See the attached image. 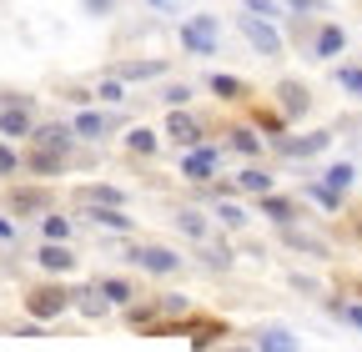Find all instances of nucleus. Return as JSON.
<instances>
[{"label":"nucleus","instance_id":"obj_2","mask_svg":"<svg viewBox=\"0 0 362 352\" xmlns=\"http://www.w3.org/2000/svg\"><path fill=\"white\" fill-rule=\"evenodd\" d=\"M141 272H156V277H171V272H181V257L171 252V247H156V242H141V247H131L126 252Z\"/></svg>","mask_w":362,"mask_h":352},{"label":"nucleus","instance_id":"obj_3","mask_svg":"<svg viewBox=\"0 0 362 352\" xmlns=\"http://www.w3.org/2000/svg\"><path fill=\"white\" fill-rule=\"evenodd\" d=\"M237 30L252 40L257 56H282V35H277V25H272V20H262V16H237Z\"/></svg>","mask_w":362,"mask_h":352},{"label":"nucleus","instance_id":"obj_27","mask_svg":"<svg viewBox=\"0 0 362 352\" xmlns=\"http://www.w3.org/2000/svg\"><path fill=\"white\" fill-rule=\"evenodd\" d=\"M342 46H347V35H342L337 25H322V30H317V46H312V51H317V56H337Z\"/></svg>","mask_w":362,"mask_h":352},{"label":"nucleus","instance_id":"obj_28","mask_svg":"<svg viewBox=\"0 0 362 352\" xmlns=\"http://www.w3.org/2000/svg\"><path fill=\"white\" fill-rule=\"evenodd\" d=\"M282 237H287V247H297V252L327 257V247H322V242H317V237H307V232H297V227H282Z\"/></svg>","mask_w":362,"mask_h":352},{"label":"nucleus","instance_id":"obj_4","mask_svg":"<svg viewBox=\"0 0 362 352\" xmlns=\"http://www.w3.org/2000/svg\"><path fill=\"white\" fill-rule=\"evenodd\" d=\"M181 46L192 56H216V16H192L181 25Z\"/></svg>","mask_w":362,"mask_h":352},{"label":"nucleus","instance_id":"obj_26","mask_svg":"<svg viewBox=\"0 0 362 352\" xmlns=\"http://www.w3.org/2000/svg\"><path fill=\"white\" fill-rule=\"evenodd\" d=\"M101 292H106V302H111V307H131V297H136V287H131L126 277H106V282H101Z\"/></svg>","mask_w":362,"mask_h":352},{"label":"nucleus","instance_id":"obj_39","mask_svg":"<svg viewBox=\"0 0 362 352\" xmlns=\"http://www.w3.org/2000/svg\"><path fill=\"white\" fill-rule=\"evenodd\" d=\"M11 237H16V227H11V222H0V242H11Z\"/></svg>","mask_w":362,"mask_h":352},{"label":"nucleus","instance_id":"obj_30","mask_svg":"<svg viewBox=\"0 0 362 352\" xmlns=\"http://www.w3.org/2000/svg\"><path fill=\"white\" fill-rule=\"evenodd\" d=\"M307 196H312V201H322L327 211H337V206H342V192H332L327 182H312V187H307Z\"/></svg>","mask_w":362,"mask_h":352},{"label":"nucleus","instance_id":"obj_7","mask_svg":"<svg viewBox=\"0 0 362 352\" xmlns=\"http://www.w3.org/2000/svg\"><path fill=\"white\" fill-rule=\"evenodd\" d=\"M216 166H221V151H216V146H206V141H202V146H192L187 156H181V176H187V182H202V187L216 176Z\"/></svg>","mask_w":362,"mask_h":352},{"label":"nucleus","instance_id":"obj_41","mask_svg":"<svg viewBox=\"0 0 362 352\" xmlns=\"http://www.w3.org/2000/svg\"><path fill=\"white\" fill-rule=\"evenodd\" d=\"M232 352H247V347H232Z\"/></svg>","mask_w":362,"mask_h":352},{"label":"nucleus","instance_id":"obj_5","mask_svg":"<svg viewBox=\"0 0 362 352\" xmlns=\"http://www.w3.org/2000/svg\"><path fill=\"white\" fill-rule=\"evenodd\" d=\"M30 146L71 156V151H76V126H66V121H40V126L30 131Z\"/></svg>","mask_w":362,"mask_h":352},{"label":"nucleus","instance_id":"obj_1","mask_svg":"<svg viewBox=\"0 0 362 352\" xmlns=\"http://www.w3.org/2000/svg\"><path fill=\"white\" fill-rule=\"evenodd\" d=\"M71 302H76V292H66V287H56V282H45V287H30V292H25V312H30L35 322H51V317L66 312Z\"/></svg>","mask_w":362,"mask_h":352},{"label":"nucleus","instance_id":"obj_22","mask_svg":"<svg viewBox=\"0 0 362 352\" xmlns=\"http://www.w3.org/2000/svg\"><path fill=\"white\" fill-rule=\"evenodd\" d=\"M126 146H131V156H156V131L151 126H131V136H126Z\"/></svg>","mask_w":362,"mask_h":352},{"label":"nucleus","instance_id":"obj_11","mask_svg":"<svg viewBox=\"0 0 362 352\" xmlns=\"http://www.w3.org/2000/svg\"><path fill=\"white\" fill-rule=\"evenodd\" d=\"M327 146H332V131H312V136H282V141H277V151L292 156V161L317 156V151H327Z\"/></svg>","mask_w":362,"mask_h":352},{"label":"nucleus","instance_id":"obj_23","mask_svg":"<svg viewBox=\"0 0 362 352\" xmlns=\"http://www.w3.org/2000/svg\"><path fill=\"white\" fill-rule=\"evenodd\" d=\"M206 86H211L221 101H247V81H237V76H211Z\"/></svg>","mask_w":362,"mask_h":352},{"label":"nucleus","instance_id":"obj_20","mask_svg":"<svg viewBox=\"0 0 362 352\" xmlns=\"http://www.w3.org/2000/svg\"><path fill=\"white\" fill-rule=\"evenodd\" d=\"M166 66L161 61H121L116 66V81H156Z\"/></svg>","mask_w":362,"mask_h":352},{"label":"nucleus","instance_id":"obj_17","mask_svg":"<svg viewBox=\"0 0 362 352\" xmlns=\"http://www.w3.org/2000/svg\"><path fill=\"white\" fill-rule=\"evenodd\" d=\"M262 216H267V222H277V227H292L297 222V206L287 196H277V192H267L262 196Z\"/></svg>","mask_w":362,"mask_h":352},{"label":"nucleus","instance_id":"obj_21","mask_svg":"<svg viewBox=\"0 0 362 352\" xmlns=\"http://www.w3.org/2000/svg\"><path fill=\"white\" fill-rule=\"evenodd\" d=\"M257 352H297V337H292L287 327H267V332L257 337Z\"/></svg>","mask_w":362,"mask_h":352},{"label":"nucleus","instance_id":"obj_35","mask_svg":"<svg viewBox=\"0 0 362 352\" xmlns=\"http://www.w3.org/2000/svg\"><path fill=\"white\" fill-rule=\"evenodd\" d=\"M337 81L347 86L352 96H362V66H342V71H337Z\"/></svg>","mask_w":362,"mask_h":352},{"label":"nucleus","instance_id":"obj_13","mask_svg":"<svg viewBox=\"0 0 362 352\" xmlns=\"http://www.w3.org/2000/svg\"><path fill=\"white\" fill-rule=\"evenodd\" d=\"M71 126H76V136H86V141H106L111 126H116V116H106V111H81Z\"/></svg>","mask_w":362,"mask_h":352},{"label":"nucleus","instance_id":"obj_12","mask_svg":"<svg viewBox=\"0 0 362 352\" xmlns=\"http://www.w3.org/2000/svg\"><path fill=\"white\" fill-rule=\"evenodd\" d=\"M30 106H0V136H11V141H30Z\"/></svg>","mask_w":362,"mask_h":352},{"label":"nucleus","instance_id":"obj_14","mask_svg":"<svg viewBox=\"0 0 362 352\" xmlns=\"http://www.w3.org/2000/svg\"><path fill=\"white\" fill-rule=\"evenodd\" d=\"M307 101H312V96H307L302 81H282V86H277V111H282L287 121H297V116L307 111Z\"/></svg>","mask_w":362,"mask_h":352},{"label":"nucleus","instance_id":"obj_37","mask_svg":"<svg viewBox=\"0 0 362 352\" xmlns=\"http://www.w3.org/2000/svg\"><path fill=\"white\" fill-rule=\"evenodd\" d=\"M166 106H171V111L192 106V86H171V91H166Z\"/></svg>","mask_w":362,"mask_h":352},{"label":"nucleus","instance_id":"obj_36","mask_svg":"<svg viewBox=\"0 0 362 352\" xmlns=\"http://www.w3.org/2000/svg\"><path fill=\"white\" fill-rule=\"evenodd\" d=\"M96 96H101V101H111V106H116V101H121V96H126V81H116V76H111V81H101V91H96Z\"/></svg>","mask_w":362,"mask_h":352},{"label":"nucleus","instance_id":"obj_10","mask_svg":"<svg viewBox=\"0 0 362 352\" xmlns=\"http://www.w3.org/2000/svg\"><path fill=\"white\" fill-rule=\"evenodd\" d=\"M71 201L76 206H126V192L121 187H106V182H86V187L71 192Z\"/></svg>","mask_w":362,"mask_h":352},{"label":"nucleus","instance_id":"obj_16","mask_svg":"<svg viewBox=\"0 0 362 352\" xmlns=\"http://www.w3.org/2000/svg\"><path fill=\"white\" fill-rule=\"evenodd\" d=\"M35 262H40L45 272H71V267H76V252H71L66 242H45V247L35 252Z\"/></svg>","mask_w":362,"mask_h":352},{"label":"nucleus","instance_id":"obj_19","mask_svg":"<svg viewBox=\"0 0 362 352\" xmlns=\"http://www.w3.org/2000/svg\"><path fill=\"white\" fill-rule=\"evenodd\" d=\"M86 216L96 227H106V232H131V216L121 211V206H86Z\"/></svg>","mask_w":362,"mask_h":352},{"label":"nucleus","instance_id":"obj_9","mask_svg":"<svg viewBox=\"0 0 362 352\" xmlns=\"http://www.w3.org/2000/svg\"><path fill=\"white\" fill-rule=\"evenodd\" d=\"M21 166H25L30 176H40V182H51V176H61V171L71 166V156H61V151H40V146H25Z\"/></svg>","mask_w":362,"mask_h":352},{"label":"nucleus","instance_id":"obj_15","mask_svg":"<svg viewBox=\"0 0 362 352\" xmlns=\"http://www.w3.org/2000/svg\"><path fill=\"white\" fill-rule=\"evenodd\" d=\"M226 146H232L237 156H247V161H257V156L267 151V141L257 136L252 126H232V131H226Z\"/></svg>","mask_w":362,"mask_h":352},{"label":"nucleus","instance_id":"obj_33","mask_svg":"<svg viewBox=\"0 0 362 352\" xmlns=\"http://www.w3.org/2000/svg\"><path fill=\"white\" fill-rule=\"evenodd\" d=\"M216 222H221V227H242V222H247V211H242L237 201H221V206H216Z\"/></svg>","mask_w":362,"mask_h":352},{"label":"nucleus","instance_id":"obj_32","mask_svg":"<svg viewBox=\"0 0 362 352\" xmlns=\"http://www.w3.org/2000/svg\"><path fill=\"white\" fill-rule=\"evenodd\" d=\"M332 312H337L347 327H357V332H362V302H332Z\"/></svg>","mask_w":362,"mask_h":352},{"label":"nucleus","instance_id":"obj_34","mask_svg":"<svg viewBox=\"0 0 362 352\" xmlns=\"http://www.w3.org/2000/svg\"><path fill=\"white\" fill-rule=\"evenodd\" d=\"M247 11H252V16H262V20H277V16H282L277 0H247Z\"/></svg>","mask_w":362,"mask_h":352},{"label":"nucleus","instance_id":"obj_24","mask_svg":"<svg viewBox=\"0 0 362 352\" xmlns=\"http://www.w3.org/2000/svg\"><path fill=\"white\" fill-rule=\"evenodd\" d=\"M40 232H45V242H71V216L45 211V216H40Z\"/></svg>","mask_w":362,"mask_h":352},{"label":"nucleus","instance_id":"obj_38","mask_svg":"<svg viewBox=\"0 0 362 352\" xmlns=\"http://www.w3.org/2000/svg\"><path fill=\"white\" fill-rule=\"evenodd\" d=\"M16 171H21V156L11 146H0V176H16Z\"/></svg>","mask_w":362,"mask_h":352},{"label":"nucleus","instance_id":"obj_18","mask_svg":"<svg viewBox=\"0 0 362 352\" xmlns=\"http://www.w3.org/2000/svg\"><path fill=\"white\" fill-rule=\"evenodd\" d=\"M237 192H247V196H267V192H272V171H262V166H242V171H237Z\"/></svg>","mask_w":362,"mask_h":352},{"label":"nucleus","instance_id":"obj_29","mask_svg":"<svg viewBox=\"0 0 362 352\" xmlns=\"http://www.w3.org/2000/svg\"><path fill=\"white\" fill-rule=\"evenodd\" d=\"M176 227L187 232L192 242H202V237H206V216H202V211H176Z\"/></svg>","mask_w":362,"mask_h":352},{"label":"nucleus","instance_id":"obj_25","mask_svg":"<svg viewBox=\"0 0 362 352\" xmlns=\"http://www.w3.org/2000/svg\"><path fill=\"white\" fill-rule=\"evenodd\" d=\"M76 307L86 317H101V312H111V302H106V292L101 287H86V292H76Z\"/></svg>","mask_w":362,"mask_h":352},{"label":"nucleus","instance_id":"obj_8","mask_svg":"<svg viewBox=\"0 0 362 352\" xmlns=\"http://www.w3.org/2000/svg\"><path fill=\"white\" fill-rule=\"evenodd\" d=\"M166 136H171V141H181V146L192 151V146H202V141H206V126H202V116H192L187 106H181V111H171V116H166Z\"/></svg>","mask_w":362,"mask_h":352},{"label":"nucleus","instance_id":"obj_40","mask_svg":"<svg viewBox=\"0 0 362 352\" xmlns=\"http://www.w3.org/2000/svg\"><path fill=\"white\" fill-rule=\"evenodd\" d=\"M151 6H161V11H176V6H181V0H151Z\"/></svg>","mask_w":362,"mask_h":352},{"label":"nucleus","instance_id":"obj_6","mask_svg":"<svg viewBox=\"0 0 362 352\" xmlns=\"http://www.w3.org/2000/svg\"><path fill=\"white\" fill-rule=\"evenodd\" d=\"M51 187H11V196H6V206L16 211V216H45V211H51Z\"/></svg>","mask_w":362,"mask_h":352},{"label":"nucleus","instance_id":"obj_31","mask_svg":"<svg viewBox=\"0 0 362 352\" xmlns=\"http://www.w3.org/2000/svg\"><path fill=\"white\" fill-rule=\"evenodd\" d=\"M352 182H357V171H352V166H347V161H337V166H332V171H327V187H332V192H347V187H352Z\"/></svg>","mask_w":362,"mask_h":352}]
</instances>
